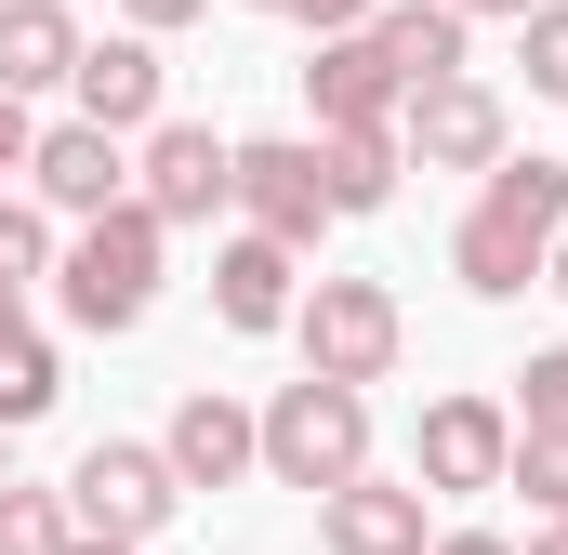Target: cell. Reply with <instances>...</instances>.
I'll use <instances>...</instances> for the list:
<instances>
[{
	"instance_id": "obj_1",
	"label": "cell",
	"mask_w": 568,
	"mask_h": 555,
	"mask_svg": "<svg viewBox=\"0 0 568 555\" xmlns=\"http://www.w3.org/2000/svg\"><path fill=\"white\" fill-rule=\"evenodd\" d=\"M159 212L120 199V212H93V225H67V252H53V304L80 317V331H133L145 304H159Z\"/></svg>"
},
{
	"instance_id": "obj_2",
	"label": "cell",
	"mask_w": 568,
	"mask_h": 555,
	"mask_svg": "<svg viewBox=\"0 0 568 555\" xmlns=\"http://www.w3.org/2000/svg\"><path fill=\"white\" fill-rule=\"evenodd\" d=\"M291 344H304V371H317V384L371 397V384L397 371L410 317H397V291H384V278H304V304H291Z\"/></svg>"
},
{
	"instance_id": "obj_3",
	"label": "cell",
	"mask_w": 568,
	"mask_h": 555,
	"mask_svg": "<svg viewBox=\"0 0 568 555\" xmlns=\"http://www.w3.org/2000/svg\"><path fill=\"white\" fill-rule=\"evenodd\" d=\"M252 423H265V476H278V490H317V503H331L344 476H371V397H344V384H317V371L278 384Z\"/></svg>"
},
{
	"instance_id": "obj_4",
	"label": "cell",
	"mask_w": 568,
	"mask_h": 555,
	"mask_svg": "<svg viewBox=\"0 0 568 555\" xmlns=\"http://www.w3.org/2000/svg\"><path fill=\"white\" fill-rule=\"evenodd\" d=\"M67 516H80V543H159L172 516H185V490H172V463L145 450V436H93L80 463H67Z\"/></svg>"
},
{
	"instance_id": "obj_5",
	"label": "cell",
	"mask_w": 568,
	"mask_h": 555,
	"mask_svg": "<svg viewBox=\"0 0 568 555\" xmlns=\"http://www.w3.org/2000/svg\"><path fill=\"white\" fill-rule=\"evenodd\" d=\"M133 199L159 212V239H172V225L239 212V145L212 133V120H159V133L133 145Z\"/></svg>"
},
{
	"instance_id": "obj_6",
	"label": "cell",
	"mask_w": 568,
	"mask_h": 555,
	"mask_svg": "<svg viewBox=\"0 0 568 555\" xmlns=\"http://www.w3.org/2000/svg\"><path fill=\"white\" fill-rule=\"evenodd\" d=\"M239 225H252V239H278L291 265L317 252V225H344V212H331V172H317V133L239 145Z\"/></svg>"
},
{
	"instance_id": "obj_7",
	"label": "cell",
	"mask_w": 568,
	"mask_h": 555,
	"mask_svg": "<svg viewBox=\"0 0 568 555\" xmlns=\"http://www.w3.org/2000/svg\"><path fill=\"white\" fill-rule=\"evenodd\" d=\"M397 145H410V172H503L516 159V120H503V93L489 80H436V93H410L397 107Z\"/></svg>"
},
{
	"instance_id": "obj_8",
	"label": "cell",
	"mask_w": 568,
	"mask_h": 555,
	"mask_svg": "<svg viewBox=\"0 0 568 555\" xmlns=\"http://www.w3.org/2000/svg\"><path fill=\"white\" fill-rule=\"evenodd\" d=\"M27 199H40L53 225H93V212H120V199H133V145L93 133V120H53V133L27 145Z\"/></svg>"
},
{
	"instance_id": "obj_9",
	"label": "cell",
	"mask_w": 568,
	"mask_h": 555,
	"mask_svg": "<svg viewBox=\"0 0 568 555\" xmlns=\"http://www.w3.org/2000/svg\"><path fill=\"white\" fill-rule=\"evenodd\" d=\"M503 463H516V411L503 397H436L424 411V450H410V490H503Z\"/></svg>"
},
{
	"instance_id": "obj_10",
	"label": "cell",
	"mask_w": 568,
	"mask_h": 555,
	"mask_svg": "<svg viewBox=\"0 0 568 555\" xmlns=\"http://www.w3.org/2000/svg\"><path fill=\"white\" fill-rule=\"evenodd\" d=\"M159 463H172V490H239V476L265 463V423L239 411L225 384H199V397L172 411V436H159Z\"/></svg>"
},
{
	"instance_id": "obj_11",
	"label": "cell",
	"mask_w": 568,
	"mask_h": 555,
	"mask_svg": "<svg viewBox=\"0 0 568 555\" xmlns=\"http://www.w3.org/2000/svg\"><path fill=\"white\" fill-rule=\"evenodd\" d=\"M67 93H80V120L93 133H120V145H145L159 133V40H80V67H67Z\"/></svg>"
},
{
	"instance_id": "obj_12",
	"label": "cell",
	"mask_w": 568,
	"mask_h": 555,
	"mask_svg": "<svg viewBox=\"0 0 568 555\" xmlns=\"http://www.w3.org/2000/svg\"><path fill=\"white\" fill-rule=\"evenodd\" d=\"M317 543L331 555H424L436 529H424V490H410V476H344V490L317 503Z\"/></svg>"
},
{
	"instance_id": "obj_13",
	"label": "cell",
	"mask_w": 568,
	"mask_h": 555,
	"mask_svg": "<svg viewBox=\"0 0 568 555\" xmlns=\"http://www.w3.org/2000/svg\"><path fill=\"white\" fill-rule=\"evenodd\" d=\"M304 107H317V133H384V120H397V67L371 53V27L304 53Z\"/></svg>"
},
{
	"instance_id": "obj_14",
	"label": "cell",
	"mask_w": 568,
	"mask_h": 555,
	"mask_svg": "<svg viewBox=\"0 0 568 555\" xmlns=\"http://www.w3.org/2000/svg\"><path fill=\"white\" fill-rule=\"evenodd\" d=\"M291 304H304V278H291V252H278V239H252V225H239V239L212 252V317L265 344V331H291Z\"/></svg>"
},
{
	"instance_id": "obj_15",
	"label": "cell",
	"mask_w": 568,
	"mask_h": 555,
	"mask_svg": "<svg viewBox=\"0 0 568 555\" xmlns=\"http://www.w3.org/2000/svg\"><path fill=\"white\" fill-rule=\"evenodd\" d=\"M371 53L397 67V107L436 93V80H476V67H463V13H449V0H384V13H371Z\"/></svg>"
},
{
	"instance_id": "obj_16",
	"label": "cell",
	"mask_w": 568,
	"mask_h": 555,
	"mask_svg": "<svg viewBox=\"0 0 568 555\" xmlns=\"http://www.w3.org/2000/svg\"><path fill=\"white\" fill-rule=\"evenodd\" d=\"M67 67H80V13L67 0H0V93L27 107V93H67Z\"/></svg>"
},
{
	"instance_id": "obj_17",
	"label": "cell",
	"mask_w": 568,
	"mask_h": 555,
	"mask_svg": "<svg viewBox=\"0 0 568 555\" xmlns=\"http://www.w3.org/2000/svg\"><path fill=\"white\" fill-rule=\"evenodd\" d=\"M476 212H489V225H516V239H542V252H556V239H568V159H542V145H529V159H503V172H489V185H476Z\"/></svg>"
},
{
	"instance_id": "obj_18",
	"label": "cell",
	"mask_w": 568,
	"mask_h": 555,
	"mask_svg": "<svg viewBox=\"0 0 568 555\" xmlns=\"http://www.w3.org/2000/svg\"><path fill=\"white\" fill-rule=\"evenodd\" d=\"M542 265H556V252H542V239H516V225H489V212H463V225H449V278H463L476 304H516Z\"/></svg>"
},
{
	"instance_id": "obj_19",
	"label": "cell",
	"mask_w": 568,
	"mask_h": 555,
	"mask_svg": "<svg viewBox=\"0 0 568 555\" xmlns=\"http://www.w3.org/2000/svg\"><path fill=\"white\" fill-rule=\"evenodd\" d=\"M317 172H331V212H384L397 172H410V145H397V120L384 133H317Z\"/></svg>"
},
{
	"instance_id": "obj_20",
	"label": "cell",
	"mask_w": 568,
	"mask_h": 555,
	"mask_svg": "<svg viewBox=\"0 0 568 555\" xmlns=\"http://www.w3.org/2000/svg\"><path fill=\"white\" fill-rule=\"evenodd\" d=\"M53 397H67V357H53V331H13V344H0V436H27Z\"/></svg>"
},
{
	"instance_id": "obj_21",
	"label": "cell",
	"mask_w": 568,
	"mask_h": 555,
	"mask_svg": "<svg viewBox=\"0 0 568 555\" xmlns=\"http://www.w3.org/2000/svg\"><path fill=\"white\" fill-rule=\"evenodd\" d=\"M67 543H80L67 490H27V476H13V490H0V555H67Z\"/></svg>"
},
{
	"instance_id": "obj_22",
	"label": "cell",
	"mask_w": 568,
	"mask_h": 555,
	"mask_svg": "<svg viewBox=\"0 0 568 555\" xmlns=\"http://www.w3.org/2000/svg\"><path fill=\"white\" fill-rule=\"evenodd\" d=\"M53 252H67V239H53V212H40V199H0V291H40Z\"/></svg>"
},
{
	"instance_id": "obj_23",
	"label": "cell",
	"mask_w": 568,
	"mask_h": 555,
	"mask_svg": "<svg viewBox=\"0 0 568 555\" xmlns=\"http://www.w3.org/2000/svg\"><path fill=\"white\" fill-rule=\"evenodd\" d=\"M503 490H529V516H542V529H568V436H516Z\"/></svg>"
},
{
	"instance_id": "obj_24",
	"label": "cell",
	"mask_w": 568,
	"mask_h": 555,
	"mask_svg": "<svg viewBox=\"0 0 568 555\" xmlns=\"http://www.w3.org/2000/svg\"><path fill=\"white\" fill-rule=\"evenodd\" d=\"M516 436H568V344H542L516 371Z\"/></svg>"
},
{
	"instance_id": "obj_25",
	"label": "cell",
	"mask_w": 568,
	"mask_h": 555,
	"mask_svg": "<svg viewBox=\"0 0 568 555\" xmlns=\"http://www.w3.org/2000/svg\"><path fill=\"white\" fill-rule=\"evenodd\" d=\"M516 53H529V93H542V107H568V0H542V13L516 27Z\"/></svg>"
},
{
	"instance_id": "obj_26",
	"label": "cell",
	"mask_w": 568,
	"mask_h": 555,
	"mask_svg": "<svg viewBox=\"0 0 568 555\" xmlns=\"http://www.w3.org/2000/svg\"><path fill=\"white\" fill-rule=\"evenodd\" d=\"M252 13H291L304 40H357V27H371L384 0H252Z\"/></svg>"
},
{
	"instance_id": "obj_27",
	"label": "cell",
	"mask_w": 568,
	"mask_h": 555,
	"mask_svg": "<svg viewBox=\"0 0 568 555\" xmlns=\"http://www.w3.org/2000/svg\"><path fill=\"white\" fill-rule=\"evenodd\" d=\"M120 13H133V40H159V27H199L212 0H120Z\"/></svg>"
},
{
	"instance_id": "obj_28",
	"label": "cell",
	"mask_w": 568,
	"mask_h": 555,
	"mask_svg": "<svg viewBox=\"0 0 568 555\" xmlns=\"http://www.w3.org/2000/svg\"><path fill=\"white\" fill-rule=\"evenodd\" d=\"M27 145H40V120H27V107L0 93V172H27Z\"/></svg>"
},
{
	"instance_id": "obj_29",
	"label": "cell",
	"mask_w": 568,
	"mask_h": 555,
	"mask_svg": "<svg viewBox=\"0 0 568 555\" xmlns=\"http://www.w3.org/2000/svg\"><path fill=\"white\" fill-rule=\"evenodd\" d=\"M424 555H516V543H503V529H436Z\"/></svg>"
},
{
	"instance_id": "obj_30",
	"label": "cell",
	"mask_w": 568,
	"mask_h": 555,
	"mask_svg": "<svg viewBox=\"0 0 568 555\" xmlns=\"http://www.w3.org/2000/svg\"><path fill=\"white\" fill-rule=\"evenodd\" d=\"M449 13H463V27H476V13H503V27H529L542 0H449Z\"/></svg>"
},
{
	"instance_id": "obj_31",
	"label": "cell",
	"mask_w": 568,
	"mask_h": 555,
	"mask_svg": "<svg viewBox=\"0 0 568 555\" xmlns=\"http://www.w3.org/2000/svg\"><path fill=\"white\" fill-rule=\"evenodd\" d=\"M13 331H27V291H0V344H13Z\"/></svg>"
},
{
	"instance_id": "obj_32",
	"label": "cell",
	"mask_w": 568,
	"mask_h": 555,
	"mask_svg": "<svg viewBox=\"0 0 568 555\" xmlns=\"http://www.w3.org/2000/svg\"><path fill=\"white\" fill-rule=\"evenodd\" d=\"M529 555H568V529H529Z\"/></svg>"
},
{
	"instance_id": "obj_33",
	"label": "cell",
	"mask_w": 568,
	"mask_h": 555,
	"mask_svg": "<svg viewBox=\"0 0 568 555\" xmlns=\"http://www.w3.org/2000/svg\"><path fill=\"white\" fill-rule=\"evenodd\" d=\"M542 291H568V239H556V265H542Z\"/></svg>"
},
{
	"instance_id": "obj_34",
	"label": "cell",
	"mask_w": 568,
	"mask_h": 555,
	"mask_svg": "<svg viewBox=\"0 0 568 555\" xmlns=\"http://www.w3.org/2000/svg\"><path fill=\"white\" fill-rule=\"evenodd\" d=\"M67 555H133V543H67Z\"/></svg>"
},
{
	"instance_id": "obj_35",
	"label": "cell",
	"mask_w": 568,
	"mask_h": 555,
	"mask_svg": "<svg viewBox=\"0 0 568 555\" xmlns=\"http://www.w3.org/2000/svg\"><path fill=\"white\" fill-rule=\"evenodd\" d=\"M0 490H13V436H0Z\"/></svg>"
}]
</instances>
